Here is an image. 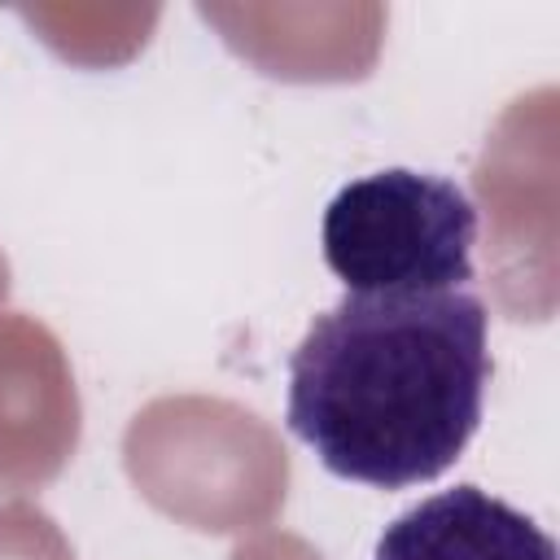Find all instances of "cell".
<instances>
[{
  "label": "cell",
  "mask_w": 560,
  "mask_h": 560,
  "mask_svg": "<svg viewBox=\"0 0 560 560\" xmlns=\"http://www.w3.org/2000/svg\"><path fill=\"white\" fill-rule=\"evenodd\" d=\"M372 560H560L551 534L508 499L464 481L398 512Z\"/></svg>",
  "instance_id": "3957f363"
},
{
  "label": "cell",
  "mask_w": 560,
  "mask_h": 560,
  "mask_svg": "<svg viewBox=\"0 0 560 560\" xmlns=\"http://www.w3.org/2000/svg\"><path fill=\"white\" fill-rule=\"evenodd\" d=\"M324 262L354 298H429L472 280L477 206L433 171L385 166L324 210Z\"/></svg>",
  "instance_id": "7a4b0ae2"
},
{
  "label": "cell",
  "mask_w": 560,
  "mask_h": 560,
  "mask_svg": "<svg viewBox=\"0 0 560 560\" xmlns=\"http://www.w3.org/2000/svg\"><path fill=\"white\" fill-rule=\"evenodd\" d=\"M490 315L451 289L354 298L315 315L289 354L284 424L315 459L359 486L407 490L442 477L481 424Z\"/></svg>",
  "instance_id": "6da1fadb"
}]
</instances>
